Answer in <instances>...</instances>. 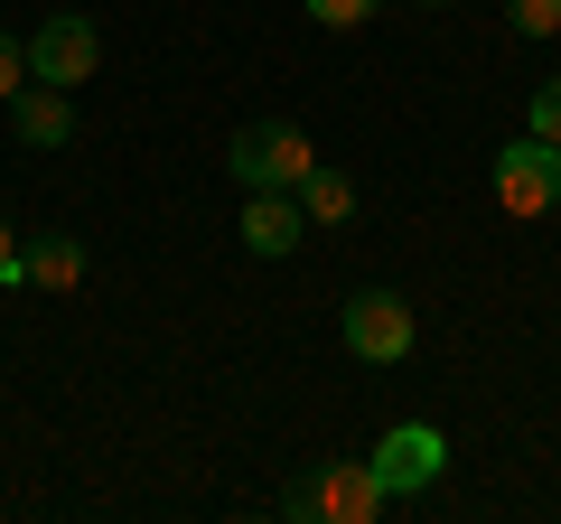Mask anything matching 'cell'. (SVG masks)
<instances>
[{
  "mask_svg": "<svg viewBox=\"0 0 561 524\" xmlns=\"http://www.w3.org/2000/svg\"><path fill=\"white\" fill-rule=\"evenodd\" d=\"M486 187H496L505 216H552V206H561V150L524 132V141L496 150V179H486Z\"/></svg>",
  "mask_w": 561,
  "mask_h": 524,
  "instance_id": "obj_4",
  "label": "cell"
},
{
  "mask_svg": "<svg viewBox=\"0 0 561 524\" xmlns=\"http://www.w3.org/2000/svg\"><path fill=\"white\" fill-rule=\"evenodd\" d=\"M10 132H20L28 150H66L76 141V103H66V84H20V103H10Z\"/></svg>",
  "mask_w": 561,
  "mask_h": 524,
  "instance_id": "obj_8",
  "label": "cell"
},
{
  "mask_svg": "<svg viewBox=\"0 0 561 524\" xmlns=\"http://www.w3.org/2000/svg\"><path fill=\"white\" fill-rule=\"evenodd\" d=\"M337 338H346V356H356V365H402L421 328H412V300H402V291H356L346 319H337Z\"/></svg>",
  "mask_w": 561,
  "mask_h": 524,
  "instance_id": "obj_3",
  "label": "cell"
},
{
  "mask_svg": "<svg viewBox=\"0 0 561 524\" xmlns=\"http://www.w3.org/2000/svg\"><path fill=\"white\" fill-rule=\"evenodd\" d=\"M505 20H515V38H552V29H561V0H505Z\"/></svg>",
  "mask_w": 561,
  "mask_h": 524,
  "instance_id": "obj_12",
  "label": "cell"
},
{
  "mask_svg": "<svg viewBox=\"0 0 561 524\" xmlns=\"http://www.w3.org/2000/svg\"><path fill=\"white\" fill-rule=\"evenodd\" d=\"M365 468H375L383 497H421V487L449 468V441H440L431 422H393V431L375 441V459H365Z\"/></svg>",
  "mask_w": 561,
  "mask_h": 524,
  "instance_id": "obj_6",
  "label": "cell"
},
{
  "mask_svg": "<svg viewBox=\"0 0 561 524\" xmlns=\"http://www.w3.org/2000/svg\"><path fill=\"white\" fill-rule=\"evenodd\" d=\"M300 235H309V216L290 187H243V253L280 262V253H300Z\"/></svg>",
  "mask_w": 561,
  "mask_h": 524,
  "instance_id": "obj_7",
  "label": "cell"
},
{
  "mask_svg": "<svg viewBox=\"0 0 561 524\" xmlns=\"http://www.w3.org/2000/svg\"><path fill=\"white\" fill-rule=\"evenodd\" d=\"M20 262H28V291H76L84 282V235H38V243H20Z\"/></svg>",
  "mask_w": 561,
  "mask_h": 524,
  "instance_id": "obj_9",
  "label": "cell"
},
{
  "mask_svg": "<svg viewBox=\"0 0 561 524\" xmlns=\"http://www.w3.org/2000/svg\"><path fill=\"white\" fill-rule=\"evenodd\" d=\"M20 84H28V38L0 29V103H20Z\"/></svg>",
  "mask_w": 561,
  "mask_h": 524,
  "instance_id": "obj_14",
  "label": "cell"
},
{
  "mask_svg": "<svg viewBox=\"0 0 561 524\" xmlns=\"http://www.w3.org/2000/svg\"><path fill=\"white\" fill-rule=\"evenodd\" d=\"M290 197H300V216H309V225H346V216H356V179H337L328 160L309 169V179L290 187Z\"/></svg>",
  "mask_w": 561,
  "mask_h": 524,
  "instance_id": "obj_10",
  "label": "cell"
},
{
  "mask_svg": "<svg viewBox=\"0 0 561 524\" xmlns=\"http://www.w3.org/2000/svg\"><path fill=\"white\" fill-rule=\"evenodd\" d=\"M300 10H309L319 29H365V20L383 10V0H300Z\"/></svg>",
  "mask_w": 561,
  "mask_h": 524,
  "instance_id": "obj_13",
  "label": "cell"
},
{
  "mask_svg": "<svg viewBox=\"0 0 561 524\" xmlns=\"http://www.w3.org/2000/svg\"><path fill=\"white\" fill-rule=\"evenodd\" d=\"M94 66H103V29L84 20V10L38 20V38H28V76L38 84H94Z\"/></svg>",
  "mask_w": 561,
  "mask_h": 524,
  "instance_id": "obj_5",
  "label": "cell"
},
{
  "mask_svg": "<svg viewBox=\"0 0 561 524\" xmlns=\"http://www.w3.org/2000/svg\"><path fill=\"white\" fill-rule=\"evenodd\" d=\"M225 169H234L243 187H300L309 169H319V141H309L300 122H253V132H234Z\"/></svg>",
  "mask_w": 561,
  "mask_h": 524,
  "instance_id": "obj_2",
  "label": "cell"
},
{
  "mask_svg": "<svg viewBox=\"0 0 561 524\" xmlns=\"http://www.w3.org/2000/svg\"><path fill=\"white\" fill-rule=\"evenodd\" d=\"M524 132L561 150V76H552V84H534V113H524Z\"/></svg>",
  "mask_w": 561,
  "mask_h": 524,
  "instance_id": "obj_11",
  "label": "cell"
},
{
  "mask_svg": "<svg viewBox=\"0 0 561 524\" xmlns=\"http://www.w3.org/2000/svg\"><path fill=\"white\" fill-rule=\"evenodd\" d=\"M0 291H28V262H20V235L0 225Z\"/></svg>",
  "mask_w": 561,
  "mask_h": 524,
  "instance_id": "obj_15",
  "label": "cell"
},
{
  "mask_svg": "<svg viewBox=\"0 0 561 524\" xmlns=\"http://www.w3.org/2000/svg\"><path fill=\"white\" fill-rule=\"evenodd\" d=\"M383 487H375V468L365 459H337V468H319V478H290L280 487V515H319V524H375L383 515Z\"/></svg>",
  "mask_w": 561,
  "mask_h": 524,
  "instance_id": "obj_1",
  "label": "cell"
}]
</instances>
